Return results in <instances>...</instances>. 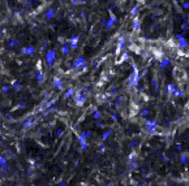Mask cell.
Segmentation results:
<instances>
[{
  "label": "cell",
  "instance_id": "obj_1",
  "mask_svg": "<svg viewBox=\"0 0 189 186\" xmlns=\"http://www.w3.org/2000/svg\"><path fill=\"white\" fill-rule=\"evenodd\" d=\"M44 57H46V61H47V65L48 66H52L54 61L56 59V51L55 50H48L46 53H44Z\"/></svg>",
  "mask_w": 189,
  "mask_h": 186
},
{
  "label": "cell",
  "instance_id": "obj_2",
  "mask_svg": "<svg viewBox=\"0 0 189 186\" xmlns=\"http://www.w3.org/2000/svg\"><path fill=\"white\" fill-rule=\"evenodd\" d=\"M35 52H37V50H35L34 46H32V44H29V46H26V47H22L21 48V53H22V55L32 56V55H34Z\"/></svg>",
  "mask_w": 189,
  "mask_h": 186
},
{
  "label": "cell",
  "instance_id": "obj_3",
  "mask_svg": "<svg viewBox=\"0 0 189 186\" xmlns=\"http://www.w3.org/2000/svg\"><path fill=\"white\" fill-rule=\"evenodd\" d=\"M74 102H76V104L82 105L85 102V95H82V92H77V95L74 96Z\"/></svg>",
  "mask_w": 189,
  "mask_h": 186
},
{
  "label": "cell",
  "instance_id": "obj_4",
  "mask_svg": "<svg viewBox=\"0 0 189 186\" xmlns=\"http://www.w3.org/2000/svg\"><path fill=\"white\" fill-rule=\"evenodd\" d=\"M0 167L3 169V173L8 172V164H7V158L5 156H0Z\"/></svg>",
  "mask_w": 189,
  "mask_h": 186
},
{
  "label": "cell",
  "instance_id": "obj_5",
  "mask_svg": "<svg viewBox=\"0 0 189 186\" xmlns=\"http://www.w3.org/2000/svg\"><path fill=\"white\" fill-rule=\"evenodd\" d=\"M52 85H54V87H56L57 90H63V81L57 78V77H55L54 80H52Z\"/></svg>",
  "mask_w": 189,
  "mask_h": 186
},
{
  "label": "cell",
  "instance_id": "obj_6",
  "mask_svg": "<svg viewBox=\"0 0 189 186\" xmlns=\"http://www.w3.org/2000/svg\"><path fill=\"white\" fill-rule=\"evenodd\" d=\"M77 42H78V35H76V36H72L71 39H69V46H71V48L72 50H76L77 48Z\"/></svg>",
  "mask_w": 189,
  "mask_h": 186
},
{
  "label": "cell",
  "instance_id": "obj_7",
  "mask_svg": "<svg viewBox=\"0 0 189 186\" xmlns=\"http://www.w3.org/2000/svg\"><path fill=\"white\" fill-rule=\"evenodd\" d=\"M84 65H85V59H84V57H78V59L73 63L72 68H80V66H84Z\"/></svg>",
  "mask_w": 189,
  "mask_h": 186
},
{
  "label": "cell",
  "instance_id": "obj_8",
  "mask_svg": "<svg viewBox=\"0 0 189 186\" xmlns=\"http://www.w3.org/2000/svg\"><path fill=\"white\" fill-rule=\"evenodd\" d=\"M78 142L81 143V146H82V150H86L87 148V143H86V138L82 135V134H80V137H78Z\"/></svg>",
  "mask_w": 189,
  "mask_h": 186
},
{
  "label": "cell",
  "instance_id": "obj_9",
  "mask_svg": "<svg viewBox=\"0 0 189 186\" xmlns=\"http://www.w3.org/2000/svg\"><path fill=\"white\" fill-rule=\"evenodd\" d=\"M11 85H12V89H14L16 91H21V90H22V85H21L18 81H13Z\"/></svg>",
  "mask_w": 189,
  "mask_h": 186
},
{
  "label": "cell",
  "instance_id": "obj_10",
  "mask_svg": "<svg viewBox=\"0 0 189 186\" xmlns=\"http://www.w3.org/2000/svg\"><path fill=\"white\" fill-rule=\"evenodd\" d=\"M54 16H55V11L54 9H48L46 13H44V17H46L47 20H52V18H54Z\"/></svg>",
  "mask_w": 189,
  "mask_h": 186
},
{
  "label": "cell",
  "instance_id": "obj_11",
  "mask_svg": "<svg viewBox=\"0 0 189 186\" xmlns=\"http://www.w3.org/2000/svg\"><path fill=\"white\" fill-rule=\"evenodd\" d=\"M69 51H71V46L68 44V43H64L63 47H61V53H63V55H68Z\"/></svg>",
  "mask_w": 189,
  "mask_h": 186
},
{
  "label": "cell",
  "instance_id": "obj_12",
  "mask_svg": "<svg viewBox=\"0 0 189 186\" xmlns=\"http://www.w3.org/2000/svg\"><path fill=\"white\" fill-rule=\"evenodd\" d=\"M177 38L180 39V42H179V46H180V47H181V48H183V47H186L188 44H186V41H185L184 38H183V35H181V34H179V35H177Z\"/></svg>",
  "mask_w": 189,
  "mask_h": 186
},
{
  "label": "cell",
  "instance_id": "obj_13",
  "mask_svg": "<svg viewBox=\"0 0 189 186\" xmlns=\"http://www.w3.org/2000/svg\"><path fill=\"white\" fill-rule=\"evenodd\" d=\"M76 94V91H74V89H69V90H68L67 92H65V94H64V98L65 99H68V98H71V96H73Z\"/></svg>",
  "mask_w": 189,
  "mask_h": 186
},
{
  "label": "cell",
  "instance_id": "obj_14",
  "mask_svg": "<svg viewBox=\"0 0 189 186\" xmlns=\"http://www.w3.org/2000/svg\"><path fill=\"white\" fill-rule=\"evenodd\" d=\"M18 43H20V42H18L17 39H11V41L8 42V47H9V48H14Z\"/></svg>",
  "mask_w": 189,
  "mask_h": 186
},
{
  "label": "cell",
  "instance_id": "obj_15",
  "mask_svg": "<svg viewBox=\"0 0 189 186\" xmlns=\"http://www.w3.org/2000/svg\"><path fill=\"white\" fill-rule=\"evenodd\" d=\"M37 80H38V82H39V83H42V82L44 81V76H43L42 73H38V74H37Z\"/></svg>",
  "mask_w": 189,
  "mask_h": 186
},
{
  "label": "cell",
  "instance_id": "obj_16",
  "mask_svg": "<svg viewBox=\"0 0 189 186\" xmlns=\"http://www.w3.org/2000/svg\"><path fill=\"white\" fill-rule=\"evenodd\" d=\"M33 125V121L32 120H29V121H24L22 122V126H25V128H29V126H32Z\"/></svg>",
  "mask_w": 189,
  "mask_h": 186
},
{
  "label": "cell",
  "instance_id": "obj_17",
  "mask_svg": "<svg viewBox=\"0 0 189 186\" xmlns=\"http://www.w3.org/2000/svg\"><path fill=\"white\" fill-rule=\"evenodd\" d=\"M11 89H12V85H5V86L3 87V92H4V94H7Z\"/></svg>",
  "mask_w": 189,
  "mask_h": 186
},
{
  "label": "cell",
  "instance_id": "obj_18",
  "mask_svg": "<svg viewBox=\"0 0 189 186\" xmlns=\"http://www.w3.org/2000/svg\"><path fill=\"white\" fill-rule=\"evenodd\" d=\"M168 64H170V60H168V59H164V60H162V64H161V65H162V66H167Z\"/></svg>",
  "mask_w": 189,
  "mask_h": 186
},
{
  "label": "cell",
  "instance_id": "obj_19",
  "mask_svg": "<svg viewBox=\"0 0 189 186\" xmlns=\"http://www.w3.org/2000/svg\"><path fill=\"white\" fill-rule=\"evenodd\" d=\"M93 117H94V119H99V117H101V113L98 112V111H94V113H93Z\"/></svg>",
  "mask_w": 189,
  "mask_h": 186
},
{
  "label": "cell",
  "instance_id": "obj_20",
  "mask_svg": "<svg viewBox=\"0 0 189 186\" xmlns=\"http://www.w3.org/2000/svg\"><path fill=\"white\" fill-rule=\"evenodd\" d=\"M181 5H183V8H189V3L188 2H183Z\"/></svg>",
  "mask_w": 189,
  "mask_h": 186
},
{
  "label": "cell",
  "instance_id": "obj_21",
  "mask_svg": "<svg viewBox=\"0 0 189 186\" xmlns=\"http://www.w3.org/2000/svg\"><path fill=\"white\" fill-rule=\"evenodd\" d=\"M168 91H170V94L172 91H175V86H173V85H170V87H168Z\"/></svg>",
  "mask_w": 189,
  "mask_h": 186
},
{
  "label": "cell",
  "instance_id": "obj_22",
  "mask_svg": "<svg viewBox=\"0 0 189 186\" xmlns=\"http://www.w3.org/2000/svg\"><path fill=\"white\" fill-rule=\"evenodd\" d=\"M110 133H111V131H107V133H104V134H103V139H106V138H107V137L110 135Z\"/></svg>",
  "mask_w": 189,
  "mask_h": 186
},
{
  "label": "cell",
  "instance_id": "obj_23",
  "mask_svg": "<svg viewBox=\"0 0 189 186\" xmlns=\"http://www.w3.org/2000/svg\"><path fill=\"white\" fill-rule=\"evenodd\" d=\"M138 26H140V25H138V21H137V20H134V27H136V29H138Z\"/></svg>",
  "mask_w": 189,
  "mask_h": 186
},
{
  "label": "cell",
  "instance_id": "obj_24",
  "mask_svg": "<svg viewBox=\"0 0 189 186\" xmlns=\"http://www.w3.org/2000/svg\"><path fill=\"white\" fill-rule=\"evenodd\" d=\"M7 186H11V185H7Z\"/></svg>",
  "mask_w": 189,
  "mask_h": 186
},
{
  "label": "cell",
  "instance_id": "obj_25",
  "mask_svg": "<svg viewBox=\"0 0 189 186\" xmlns=\"http://www.w3.org/2000/svg\"><path fill=\"white\" fill-rule=\"evenodd\" d=\"M108 186H111V185H108Z\"/></svg>",
  "mask_w": 189,
  "mask_h": 186
}]
</instances>
